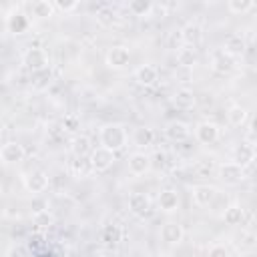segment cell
Instances as JSON below:
<instances>
[{
    "label": "cell",
    "instance_id": "12",
    "mask_svg": "<svg viewBox=\"0 0 257 257\" xmlns=\"http://www.w3.org/2000/svg\"><path fill=\"white\" fill-rule=\"evenodd\" d=\"M191 197H193V203L197 207H209L217 197V189L209 187V185H197V187H193Z\"/></svg>",
    "mask_w": 257,
    "mask_h": 257
},
{
    "label": "cell",
    "instance_id": "14",
    "mask_svg": "<svg viewBox=\"0 0 257 257\" xmlns=\"http://www.w3.org/2000/svg\"><path fill=\"white\" fill-rule=\"evenodd\" d=\"M151 165H153V161H151V157L147 153H133L128 157V171L133 175H137V177L149 173L151 171Z\"/></svg>",
    "mask_w": 257,
    "mask_h": 257
},
{
    "label": "cell",
    "instance_id": "16",
    "mask_svg": "<svg viewBox=\"0 0 257 257\" xmlns=\"http://www.w3.org/2000/svg\"><path fill=\"white\" fill-rule=\"evenodd\" d=\"M245 50H247V44H245V40H243L241 34H231V36L225 38V44H223V52L225 54L237 58V56L245 54Z\"/></svg>",
    "mask_w": 257,
    "mask_h": 257
},
{
    "label": "cell",
    "instance_id": "32",
    "mask_svg": "<svg viewBox=\"0 0 257 257\" xmlns=\"http://www.w3.org/2000/svg\"><path fill=\"white\" fill-rule=\"evenodd\" d=\"M94 16H96V22H98L100 26H112V24L116 22V12H114L112 8H108V6L98 8Z\"/></svg>",
    "mask_w": 257,
    "mask_h": 257
},
{
    "label": "cell",
    "instance_id": "23",
    "mask_svg": "<svg viewBox=\"0 0 257 257\" xmlns=\"http://www.w3.org/2000/svg\"><path fill=\"white\" fill-rule=\"evenodd\" d=\"M54 10H56L54 2H48V0H36V2L30 4L32 16H36V18H40V20H46V18L54 16Z\"/></svg>",
    "mask_w": 257,
    "mask_h": 257
},
{
    "label": "cell",
    "instance_id": "33",
    "mask_svg": "<svg viewBox=\"0 0 257 257\" xmlns=\"http://www.w3.org/2000/svg\"><path fill=\"white\" fill-rule=\"evenodd\" d=\"M213 169H215V167H213L211 161H199V163L193 167V171H195L199 177H209V175L213 173Z\"/></svg>",
    "mask_w": 257,
    "mask_h": 257
},
{
    "label": "cell",
    "instance_id": "7",
    "mask_svg": "<svg viewBox=\"0 0 257 257\" xmlns=\"http://www.w3.org/2000/svg\"><path fill=\"white\" fill-rule=\"evenodd\" d=\"M217 175H219V179L223 181V183H227V185H237V183H241L243 179H245V169L243 167H239L237 163H221L219 167H217Z\"/></svg>",
    "mask_w": 257,
    "mask_h": 257
},
{
    "label": "cell",
    "instance_id": "28",
    "mask_svg": "<svg viewBox=\"0 0 257 257\" xmlns=\"http://www.w3.org/2000/svg\"><path fill=\"white\" fill-rule=\"evenodd\" d=\"M133 141H135L137 147H149L155 141V131L149 128V126H139L133 133Z\"/></svg>",
    "mask_w": 257,
    "mask_h": 257
},
{
    "label": "cell",
    "instance_id": "34",
    "mask_svg": "<svg viewBox=\"0 0 257 257\" xmlns=\"http://www.w3.org/2000/svg\"><path fill=\"white\" fill-rule=\"evenodd\" d=\"M167 44H169V48H183V34H181V30H173L171 34H169V40H167Z\"/></svg>",
    "mask_w": 257,
    "mask_h": 257
},
{
    "label": "cell",
    "instance_id": "5",
    "mask_svg": "<svg viewBox=\"0 0 257 257\" xmlns=\"http://www.w3.org/2000/svg\"><path fill=\"white\" fill-rule=\"evenodd\" d=\"M128 62H131V50L122 44H116L106 52V64L112 70H122L128 66Z\"/></svg>",
    "mask_w": 257,
    "mask_h": 257
},
{
    "label": "cell",
    "instance_id": "27",
    "mask_svg": "<svg viewBox=\"0 0 257 257\" xmlns=\"http://www.w3.org/2000/svg\"><path fill=\"white\" fill-rule=\"evenodd\" d=\"M100 239H102L106 245H116V243L122 239V229H120V225H116V223L104 225L102 231H100Z\"/></svg>",
    "mask_w": 257,
    "mask_h": 257
},
{
    "label": "cell",
    "instance_id": "43",
    "mask_svg": "<svg viewBox=\"0 0 257 257\" xmlns=\"http://www.w3.org/2000/svg\"><path fill=\"white\" fill-rule=\"evenodd\" d=\"M251 46H253V48H255V50H257V34H255V36H253V38H251Z\"/></svg>",
    "mask_w": 257,
    "mask_h": 257
},
{
    "label": "cell",
    "instance_id": "35",
    "mask_svg": "<svg viewBox=\"0 0 257 257\" xmlns=\"http://www.w3.org/2000/svg\"><path fill=\"white\" fill-rule=\"evenodd\" d=\"M62 128H64V131H68V133H74V131H78V128H80V120H78L76 116L68 114V116H64V120H62Z\"/></svg>",
    "mask_w": 257,
    "mask_h": 257
},
{
    "label": "cell",
    "instance_id": "30",
    "mask_svg": "<svg viewBox=\"0 0 257 257\" xmlns=\"http://www.w3.org/2000/svg\"><path fill=\"white\" fill-rule=\"evenodd\" d=\"M128 10L135 16H151V12L155 10V4L149 0H133L128 2Z\"/></svg>",
    "mask_w": 257,
    "mask_h": 257
},
{
    "label": "cell",
    "instance_id": "8",
    "mask_svg": "<svg viewBox=\"0 0 257 257\" xmlns=\"http://www.w3.org/2000/svg\"><path fill=\"white\" fill-rule=\"evenodd\" d=\"M257 159V149L251 145V143H247V141H243V143H239L235 149H233V163H237L239 167H249V165H253V161Z\"/></svg>",
    "mask_w": 257,
    "mask_h": 257
},
{
    "label": "cell",
    "instance_id": "3",
    "mask_svg": "<svg viewBox=\"0 0 257 257\" xmlns=\"http://www.w3.org/2000/svg\"><path fill=\"white\" fill-rule=\"evenodd\" d=\"M22 64L34 74V72H42L48 70V54L44 48L40 46H30L24 54H22Z\"/></svg>",
    "mask_w": 257,
    "mask_h": 257
},
{
    "label": "cell",
    "instance_id": "10",
    "mask_svg": "<svg viewBox=\"0 0 257 257\" xmlns=\"http://www.w3.org/2000/svg\"><path fill=\"white\" fill-rule=\"evenodd\" d=\"M161 239L167 243V245H179L183 239H185V229L181 223L177 221H169L161 227Z\"/></svg>",
    "mask_w": 257,
    "mask_h": 257
},
{
    "label": "cell",
    "instance_id": "36",
    "mask_svg": "<svg viewBox=\"0 0 257 257\" xmlns=\"http://www.w3.org/2000/svg\"><path fill=\"white\" fill-rule=\"evenodd\" d=\"M207 257H229V251H227V247H225V245L215 243V245H211V247H209Z\"/></svg>",
    "mask_w": 257,
    "mask_h": 257
},
{
    "label": "cell",
    "instance_id": "24",
    "mask_svg": "<svg viewBox=\"0 0 257 257\" xmlns=\"http://www.w3.org/2000/svg\"><path fill=\"white\" fill-rule=\"evenodd\" d=\"M247 118H249V112H247L245 106H241V104L229 106V110H227V122L231 126H243L247 122Z\"/></svg>",
    "mask_w": 257,
    "mask_h": 257
},
{
    "label": "cell",
    "instance_id": "22",
    "mask_svg": "<svg viewBox=\"0 0 257 257\" xmlns=\"http://www.w3.org/2000/svg\"><path fill=\"white\" fill-rule=\"evenodd\" d=\"M213 70L215 72H219V74H229L233 68H235V58L233 56H229V54H225L223 50L221 52H217L215 56H213Z\"/></svg>",
    "mask_w": 257,
    "mask_h": 257
},
{
    "label": "cell",
    "instance_id": "17",
    "mask_svg": "<svg viewBox=\"0 0 257 257\" xmlns=\"http://www.w3.org/2000/svg\"><path fill=\"white\" fill-rule=\"evenodd\" d=\"M135 78H137V82L143 84V86H153V84L159 80V68H157L155 64H143V66L137 68Z\"/></svg>",
    "mask_w": 257,
    "mask_h": 257
},
{
    "label": "cell",
    "instance_id": "40",
    "mask_svg": "<svg viewBox=\"0 0 257 257\" xmlns=\"http://www.w3.org/2000/svg\"><path fill=\"white\" fill-rule=\"evenodd\" d=\"M50 223H52V215H50L48 211L34 215V225H38V227H46V225H50Z\"/></svg>",
    "mask_w": 257,
    "mask_h": 257
},
{
    "label": "cell",
    "instance_id": "29",
    "mask_svg": "<svg viewBox=\"0 0 257 257\" xmlns=\"http://www.w3.org/2000/svg\"><path fill=\"white\" fill-rule=\"evenodd\" d=\"M243 217H245V211H243L241 205H229V207H225L223 221H225L227 225H233V227H235V225H241Z\"/></svg>",
    "mask_w": 257,
    "mask_h": 257
},
{
    "label": "cell",
    "instance_id": "42",
    "mask_svg": "<svg viewBox=\"0 0 257 257\" xmlns=\"http://www.w3.org/2000/svg\"><path fill=\"white\" fill-rule=\"evenodd\" d=\"M249 135H251V137H257V116H253V120H251V128H249Z\"/></svg>",
    "mask_w": 257,
    "mask_h": 257
},
{
    "label": "cell",
    "instance_id": "11",
    "mask_svg": "<svg viewBox=\"0 0 257 257\" xmlns=\"http://www.w3.org/2000/svg\"><path fill=\"white\" fill-rule=\"evenodd\" d=\"M6 28H8V32H12V34H24V32L30 28V18H28L24 12L14 10L12 14L6 16Z\"/></svg>",
    "mask_w": 257,
    "mask_h": 257
},
{
    "label": "cell",
    "instance_id": "13",
    "mask_svg": "<svg viewBox=\"0 0 257 257\" xmlns=\"http://www.w3.org/2000/svg\"><path fill=\"white\" fill-rule=\"evenodd\" d=\"M128 211L139 215V217H145L151 213V199L147 193H133L128 197Z\"/></svg>",
    "mask_w": 257,
    "mask_h": 257
},
{
    "label": "cell",
    "instance_id": "38",
    "mask_svg": "<svg viewBox=\"0 0 257 257\" xmlns=\"http://www.w3.org/2000/svg\"><path fill=\"white\" fill-rule=\"evenodd\" d=\"M6 257H30V255H28V249L24 245H10Z\"/></svg>",
    "mask_w": 257,
    "mask_h": 257
},
{
    "label": "cell",
    "instance_id": "19",
    "mask_svg": "<svg viewBox=\"0 0 257 257\" xmlns=\"http://www.w3.org/2000/svg\"><path fill=\"white\" fill-rule=\"evenodd\" d=\"M157 201H159V209L165 213H173L179 209V193L175 189H163Z\"/></svg>",
    "mask_w": 257,
    "mask_h": 257
},
{
    "label": "cell",
    "instance_id": "41",
    "mask_svg": "<svg viewBox=\"0 0 257 257\" xmlns=\"http://www.w3.org/2000/svg\"><path fill=\"white\" fill-rule=\"evenodd\" d=\"M155 159H157L159 167H165V163H167V155H165V153H157V155H155Z\"/></svg>",
    "mask_w": 257,
    "mask_h": 257
},
{
    "label": "cell",
    "instance_id": "21",
    "mask_svg": "<svg viewBox=\"0 0 257 257\" xmlns=\"http://www.w3.org/2000/svg\"><path fill=\"white\" fill-rule=\"evenodd\" d=\"M189 124L183 122V120H173L167 128H165V135L173 141V143H183L187 137H189Z\"/></svg>",
    "mask_w": 257,
    "mask_h": 257
},
{
    "label": "cell",
    "instance_id": "26",
    "mask_svg": "<svg viewBox=\"0 0 257 257\" xmlns=\"http://www.w3.org/2000/svg\"><path fill=\"white\" fill-rule=\"evenodd\" d=\"M70 171L74 177H88L90 173H94L88 157H74V161H70Z\"/></svg>",
    "mask_w": 257,
    "mask_h": 257
},
{
    "label": "cell",
    "instance_id": "20",
    "mask_svg": "<svg viewBox=\"0 0 257 257\" xmlns=\"http://www.w3.org/2000/svg\"><path fill=\"white\" fill-rule=\"evenodd\" d=\"M70 151L74 157H90V153L94 151L90 145V139L86 135H74L70 141Z\"/></svg>",
    "mask_w": 257,
    "mask_h": 257
},
{
    "label": "cell",
    "instance_id": "39",
    "mask_svg": "<svg viewBox=\"0 0 257 257\" xmlns=\"http://www.w3.org/2000/svg\"><path fill=\"white\" fill-rule=\"evenodd\" d=\"M54 6H56V10L72 12V10H76V8H78V2H74V0H70V2H66V0H56V2H54Z\"/></svg>",
    "mask_w": 257,
    "mask_h": 257
},
{
    "label": "cell",
    "instance_id": "15",
    "mask_svg": "<svg viewBox=\"0 0 257 257\" xmlns=\"http://www.w3.org/2000/svg\"><path fill=\"white\" fill-rule=\"evenodd\" d=\"M181 34H183L185 46H197L203 40V28H201L199 22H187L181 28Z\"/></svg>",
    "mask_w": 257,
    "mask_h": 257
},
{
    "label": "cell",
    "instance_id": "18",
    "mask_svg": "<svg viewBox=\"0 0 257 257\" xmlns=\"http://www.w3.org/2000/svg\"><path fill=\"white\" fill-rule=\"evenodd\" d=\"M173 104L177 108H181V110H191L197 104L195 92L191 88H177L175 94H173Z\"/></svg>",
    "mask_w": 257,
    "mask_h": 257
},
{
    "label": "cell",
    "instance_id": "2",
    "mask_svg": "<svg viewBox=\"0 0 257 257\" xmlns=\"http://www.w3.org/2000/svg\"><path fill=\"white\" fill-rule=\"evenodd\" d=\"M22 183H24V189H26L28 193L40 195V193H44V191L48 189L50 177H48V173L42 171V169H32V171H28V173L22 175Z\"/></svg>",
    "mask_w": 257,
    "mask_h": 257
},
{
    "label": "cell",
    "instance_id": "31",
    "mask_svg": "<svg viewBox=\"0 0 257 257\" xmlns=\"http://www.w3.org/2000/svg\"><path fill=\"white\" fill-rule=\"evenodd\" d=\"M227 8H229V12H233L237 16H243V14L251 12L255 8V4L251 0H229L227 2Z\"/></svg>",
    "mask_w": 257,
    "mask_h": 257
},
{
    "label": "cell",
    "instance_id": "6",
    "mask_svg": "<svg viewBox=\"0 0 257 257\" xmlns=\"http://www.w3.org/2000/svg\"><path fill=\"white\" fill-rule=\"evenodd\" d=\"M195 137L201 145H215L221 137V128H219V124H215L211 120H203L195 126Z\"/></svg>",
    "mask_w": 257,
    "mask_h": 257
},
{
    "label": "cell",
    "instance_id": "37",
    "mask_svg": "<svg viewBox=\"0 0 257 257\" xmlns=\"http://www.w3.org/2000/svg\"><path fill=\"white\" fill-rule=\"evenodd\" d=\"M30 209H32V213L34 215H38V213H44V211H48V205H46V201L44 199H40L38 195L32 199V203H30Z\"/></svg>",
    "mask_w": 257,
    "mask_h": 257
},
{
    "label": "cell",
    "instance_id": "9",
    "mask_svg": "<svg viewBox=\"0 0 257 257\" xmlns=\"http://www.w3.org/2000/svg\"><path fill=\"white\" fill-rule=\"evenodd\" d=\"M24 155H26V151H24V147H22L18 141H8V143H4L2 149H0V159H2L4 165L20 163V161L24 159Z\"/></svg>",
    "mask_w": 257,
    "mask_h": 257
},
{
    "label": "cell",
    "instance_id": "25",
    "mask_svg": "<svg viewBox=\"0 0 257 257\" xmlns=\"http://www.w3.org/2000/svg\"><path fill=\"white\" fill-rule=\"evenodd\" d=\"M197 60H199V54H197V48L195 46H183V48L177 50V62L181 66L191 68V66L197 64Z\"/></svg>",
    "mask_w": 257,
    "mask_h": 257
},
{
    "label": "cell",
    "instance_id": "1",
    "mask_svg": "<svg viewBox=\"0 0 257 257\" xmlns=\"http://www.w3.org/2000/svg\"><path fill=\"white\" fill-rule=\"evenodd\" d=\"M128 143V135H126V128L118 122H110V124H104L100 128V145L110 149L112 153L124 149Z\"/></svg>",
    "mask_w": 257,
    "mask_h": 257
},
{
    "label": "cell",
    "instance_id": "4",
    "mask_svg": "<svg viewBox=\"0 0 257 257\" xmlns=\"http://www.w3.org/2000/svg\"><path fill=\"white\" fill-rule=\"evenodd\" d=\"M90 163H92V169H94V173H106L112 165H114V161H116V157H114V153L110 151V149H106V147H96L92 153H90Z\"/></svg>",
    "mask_w": 257,
    "mask_h": 257
}]
</instances>
